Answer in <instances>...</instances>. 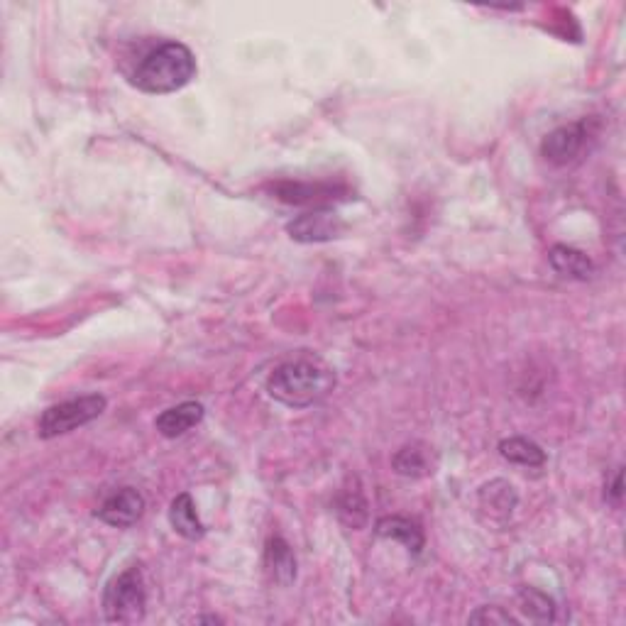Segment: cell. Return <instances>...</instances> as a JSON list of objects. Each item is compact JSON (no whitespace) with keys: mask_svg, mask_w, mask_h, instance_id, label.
Listing matches in <instances>:
<instances>
[{"mask_svg":"<svg viewBox=\"0 0 626 626\" xmlns=\"http://www.w3.org/2000/svg\"><path fill=\"white\" fill-rule=\"evenodd\" d=\"M287 233L296 243H331L345 233V221L336 211L328 208H316V211L296 216L287 225Z\"/></svg>","mask_w":626,"mask_h":626,"instance_id":"5b68a950","label":"cell"},{"mask_svg":"<svg viewBox=\"0 0 626 626\" xmlns=\"http://www.w3.org/2000/svg\"><path fill=\"white\" fill-rule=\"evenodd\" d=\"M145 514V497L135 487H123L101 504L96 516L113 529H130Z\"/></svg>","mask_w":626,"mask_h":626,"instance_id":"52a82bcc","label":"cell"},{"mask_svg":"<svg viewBox=\"0 0 626 626\" xmlns=\"http://www.w3.org/2000/svg\"><path fill=\"white\" fill-rule=\"evenodd\" d=\"M169 524L186 541H201L206 536V526L201 524L199 512H196V504L189 492H181L179 497H174L172 509H169Z\"/></svg>","mask_w":626,"mask_h":626,"instance_id":"4fadbf2b","label":"cell"},{"mask_svg":"<svg viewBox=\"0 0 626 626\" xmlns=\"http://www.w3.org/2000/svg\"><path fill=\"white\" fill-rule=\"evenodd\" d=\"M196 57L181 42H164L152 49L137 67L133 84L145 93H172L184 89L196 76Z\"/></svg>","mask_w":626,"mask_h":626,"instance_id":"7a4b0ae2","label":"cell"},{"mask_svg":"<svg viewBox=\"0 0 626 626\" xmlns=\"http://www.w3.org/2000/svg\"><path fill=\"white\" fill-rule=\"evenodd\" d=\"M519 602L531 622H553L556 619V604H553L551 597L534 590V587H521Z\"/></svg>","mask_w":626,"mask_h":626,"instance_id":"ac0fdd59","label":"cell"},{"mask_svg":"<svg viewBox=\"0 0 626 626\" xmlns=\"http://www.w3.org/2000/svg\"><path fill=\"white\" fill-rule=\"evenodd\" d=\"M587 135H590L587 120L560 125L551 135H546V140L541 145V155L551 164H556V167H565V164H570L580 155L587 142Z\"/></svg>","mask_w":626,"mask_h":626,"instance_id":"8992f818","label":"cell"},{"mask_svg":"<svg viewBox=\"0 0 626 626\" xmlns=\"http://www.w3.org/2000/svg\"><path fill=\"white\" fill-rule=\"evenodd\" d=\"M392 465L394 470L404 477H426L433 472L431 458H428V448L421 446V443H411V446L397 450Z\"/></svg>","mask_w":626,"mask_h":626,"instance_id":"e0dca14e","label":"cell"},{"mask_svg":"<svg viewBox=\"0 0 626 626\" xmlns=\"http://www.w3.org/2000/svg\"><path fill=\"white\" fill-rule=\"evenodd\" d=\"M353 485L345 487L338 494V519L348 529H362L367 524V499L362 494L358 480H350Z\"/></svg>","mask_w":626,"mask_h":626,"instance_id":"9a60e30c","label":"cell"},{"mask_svg":"<svg viewBox=\"0 0 626 626\" xmlns=\"http://www.w3.org/2000/svg\"><path fill=\"white\" fill-rule=\"evenodd\" d=\"M201 419L203 406L199 402H184L162 411V414L157 416L155 428L164 438H179L184 436V433H189L194 426H199Z\"/></svg>","mask_w":626,"mask_h":626,"instance_id":"8fae6325","label":"cell"},{"mask_svg":"<svg viewBox=\"0 0 626 626\" xmlns=\"http://www.w3.org/2000/svg\"><path fill=\"white\" fill-rule=\"evenodd\" d=\"M516 504H519V494L507 480L487 482L477 494V507L490 514V521H497V524H504L514 514Z\"/></svg>","mask_w":626,"mask_h":626,"instance_id":"9c48e42d","label":"cell"},{"mask_svg":"<svg viewBox=\"0 0 626 626\" xmlns=\"http://www.w3.org/2000/svg\"><path fill=\"white\" fill-rule=\"evenodd\" d=\"M336 387V372L316 358H299L282 362L267 377V394L274 402L306 409L326 399Z\"/></svg>","mask_w":626,"mask_h":626,"instance_id":"6da1fadb","label":"cell"},{"mask_svg":"<svg viewBox=\"0 0 626 626\" xmlns=\"http://www.w3.org/2000/svg\"><path fill=\"white\" fill-rule=\"evenodd\" d=\"M375 534L380 538H389V541L404 543L406 551L414 553V556L424 551V529L414 519H406V516H382L375 524Z\"/></svg>","mask_w":626,"mask_h":626,"instance_id":"30bf717a","label":"cell"},{"mask_svg":"<svg viewBox=\"0 0 626 626\" xmlns=\"http://www.w3.org/2000/svg\"><path fill=\"white\" fill-rule=\"evenodd\" d=\"M108 399L103 394H86V397L79 399H69V402L54 404L42 414L40 424H37V433L40 438H57L64 436V433H71L74 428L91 424L93 419L106 411Z\"/></svg>","mask_w":626,"mask_h":626,"instance_id":"277c9868","label":"cell"},{"mask_svg":"<svg viewBox=\"0 0 626 626\" xmlns=\"http://www.w3.org/2000/svg\"><path fill=\"white\" fill-rule=\"evenodd\" d=\"M472 624H516V619L509 612H502V607H480L470 614Z\"/></svg>","mask_w":626,"mask_h":626,"instance_id":"d6986e66","label":"cell"},{"mask_svg":"<svg viewBox=\"0 0 626 626\" xmlns=\"http://www.w3.org/2000/svg\"><path fill=\"white\" fill-rule=\"evenodd\" d=\"M609 497H612L614 504L622 502V470H617V475H614L612 487H609Z\"/></svg>","mask_w":626,"mask_h":626,"instance_id":"ffe728a7","label":"cell"},{"mask_svg":"<svg viewBox=\"0 0 626 626\" xmlns=\"http://www.w3.org/2000/svg\"><path fill=\"white\" fill-rule=\"evenodd\" d=\"M265 568L269 570V575H272V580L277 582V585L287 587L296 580V558L284 538L274 536L267 541Z\"/></svg>","mask_w":626,"mask_h":626,"instance_id":"5bb4252c","label":"cell"},{"mask_svg":"<svg viewBox=\"0 0 626 626\" xmlns=\"http://www.w3.org/2000/svg\"><path fill=\"white\" fill-rule=\"evenodd\" d=\"M548 262H551V267L556 269L560 277L578 279V282H587L595 274V262L585 252L568 245H553L551 252H548Z\"/></svg>","mask_w":626,"mask_h":626,"instance_id":"7c38bea8","label":"cell"},{"mask_svg":"<svg viewBox=\"0 0 626 626\" xmlns=\"http://www.w3.org/2000/svg\"><path fill=\"white\" fill-rule=\"evenodd\" d=\"M272 191L277 194L279 201L284 203H331L338 196L348 194L345 186L326 184V181H318V184H301V181H279L272 186Z\"/></svg>","mask_w":626,"mask_h":626,"instance_id":"ba28073f","label":"cell"},{"mask_svg":"<svg viewBox=\"0 0 626 626\" xmlns=\"http://www.w3.org/2000/svg\"><path fill=\"white\" fill-rule=\"evenodd\" d=\"M499 453H502L504 460L514 465H524V468H541L546 463V450L521 436L507 438V441L499 443Z\"/></svg>","mask_w":626,"mask_h":626,"instance_id":"2e32d148","label":"cell"},{"mask_svg":"<svg viewBox=\"0 0 626 626\" xmlns=\"http://www.w3.org/2000/svg\"><path fill=\"white\" fill-rule=\"evenodd\" d=\"M147 609V590L142 570L133 568L123 570L120 575L106 585L103 592V614L111 624H137L145 619Z\"/></svg>","mask_w":626,"mask_h":626,"instance_id":"3957f363","label":"cell"}]
</instances>
